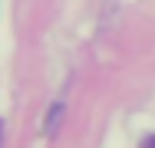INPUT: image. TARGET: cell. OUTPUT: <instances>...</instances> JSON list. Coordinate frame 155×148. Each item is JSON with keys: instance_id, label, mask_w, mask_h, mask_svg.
<instances>
[{"instance_id": "6da1fadb", "label": "cell", "mask_w": 155, "mask_h": 148, "mask_svg": "<svg viewBox=\"0 0 155 148\" xmlns=\"http://www.w3.org/2000/svg\"><path fill=\"white\" fill-rule=\"evenodd\" d=\"M142 148H155V135H149V138L142 142Z\"/></svg>"}]
</instances>
